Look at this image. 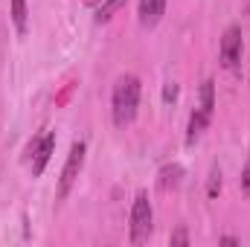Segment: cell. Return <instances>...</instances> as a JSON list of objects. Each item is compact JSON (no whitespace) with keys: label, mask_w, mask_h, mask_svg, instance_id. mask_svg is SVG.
<instances>
[{"label":"cell","mask_w":250,"mask_h":247,"mask_svg":"<svg viewBox=\"0 0 250 247\" xmlns=\"http://www.w3.org/2000/svg\"><path fill=\"white\" fill-rule=\"evenodd\" d=\"M125 6V0H105L99 9H96V23H108L120 9Z\"/></svg>","instance_id":"10"},{"label":"cell","mask_w":250,"mask_h":247,"mask_svg":"<svg viewBox=\"0 0 250 247\" xmlns=\"http://www.w3.org/2000/svg\"><path fill=\"white\" fill-rule=\"evenodd\" d=\"M209 123H212V117H209L207 111H201V108L192 111V117H189V128H187V143L189 145H195V143L204 137V131L209 128Z\"/></svg>","instance_id":"7"},{"label":"cell","mask_w":250,"mask_h":247,"mask_svg":"<svg viewBox=\"0 0 250 247\" xmlns=\"http://www.w3.org/2000/svg\"><path fill=\"white\" fill-rule=\"evenodd\" d=\"M84 151H87V145H84L82 140L70 145L67 163H64L62 178H59V192H56V198H59V201H64V198L70 195V189L76 186V181H79V175H82V166H84Z\"/></svg>","instance_id":"3"},{"label":"cell","mask_w":250,"mask_h":247,"mask_svg":"<svg viewBox=\"0 0 250 247\" xmlns=\"http://www.w3.org/2000/svg\"><path fill=\"white\" fill-rule=\"evenodd\" d=\"M221 192V172L218 169H212V175H209V186H207V195L209 198H215Z\"/></svg>","instance_id":"11"},{"label":"cell","mask_w":250,"mask_h":247,"mask_svg":"<svg viewBox=\"0 0 250 247\" xmlns=\"http://www.w3.org/2000/svg\"><path fill=\"white\" fill-rule=\"evenodd\" d=\"M181 178H184V169H181L178 163H172V166H163V169H160V186H163V189H169V186L175 189V186L181 184Z\"/></svg>","instance_id":"9"},{"label":"cell","mask_w":250,"mask_h":247,"mask_svg":"<svg viewBox=\"0 0 250 247\" xmlns=\"http://www.w3.org/2000/svg\"><path fill=\"white\" fill-rule=\"evenodd\" d=\"M154 230V209L146 192H137L134 204H131V245H143L148 242Z\"/></svg>","instance_id":"2"},{"label":"cell","mask_w":250,"mask_h":247,"mask_svg":"<svg viewBox=\"0 0 250 247\" xmlns=\"http://www.w3.org/2000/svg\"><path fill=\"white\" fill-rule=\"evenodd\" d=\"M137 108H140V79L134 73H125L114 82V90H111V117L117 128L134 123L137 117Z\"/></svg>","instance_id":"1"},{"label":"cell","mask_w":250,"mask_h":247,"mask_svg":"<svg viewBox=\"0 0 250 247\" xmlns=\"http://www.w3.org/2000/svg\"><path fill=\"white\" fill-rule=\"evenodd\" d=\"M26 21H29L26 0H12V23H15L18 35H26Z\"/></svg>","instance_id":"8"},{"label":"cell","mask_w":250,"mask_h":247,"mask_svg":"<svg viewBox=\"0 0 250 247\" xmlns=\"http://www.w3.org/2000/svg\"><path fill=\"white\" fill-rule=\"evenodd\" d=\"M242 192L250 195V160H248V166H245V172H242Z\"/></svg>","instance_id":"13"},{"label":"cell","mask_w":250,"mask_h":247,"mask_svg":"<svg viewBox=\"0 0 250 247\" xmlns=\"http://www.w3.org/2000/svg\"><path fill=\"white\" fill-rule=\"evenodd\" d=\"M53 151H56V134L53 131H44L38 140H32V145H29V154H32V178H41L44 175Z\"/></svg>","instance_id":"4"},{"label":"cell","mask_w":250,"mask_h":247,"mask_svg":"<svg viewBox=\"0 0 250 247\" xmlns=\"http://www.w3.org/2000/svg\"><path fill=\"white\" fill-rule=\"evenodd\" d=\"M172 245H189V233L184 230V227L172 233Z\"/></svg>","instance_id":"12"},{"label":"cell","mask_w":250,"mask_h":247,"mask_svg":"<svg viewBox=\"0 0 250 247\" xmlns=\"http://www.w3.org/2000/svg\"><path fill=\"white\" fill-rule=\"evenodd\" d=\"M218 59H221V67H224V70H233L236 64L242 62V29H239L236 23L224 29Z\"/></svg>","instance_id":"5"},{"label":"cell","mask_w":250,"mask_h":247,"mask_svg":"<svg viewBox=\"0 0 250 247\" xmlns=\"http://www.w3.org/2000/svg\"><path fill=\"white\" fill-rule=\"evenodd\" d=\"M163 12H166V0H140V6H137L140 26H146V29H154V26L160 23Z\"/></svg>","instance_id":"6"},{"label":"cell","mask_w":250,"mask_h":247,"mask_svg":"<svg viewBox=\"0 0 250 247\" xmlns=\"http://www.w3.org/2000/svg\"><path fill=\"white\" fill-rule=\"evenodd\" d=\"M221 245H239V239H233V236H224V239H221Z\"/></svg>","instance_id":"15"},{"label":"cell","mask_w":250,"mask_h":247,"mask_svg":"<svg viewBox=\"0 0 250 247\" xmlns=\"http://www.w3.org/2000/svg\"><path fill=\"white\" fill-rule=\"evenodd\" d=\"M163 99H166V102H175V99H178V84H166Z\"/></svg>","instance_id":"14"}]
</instances>
